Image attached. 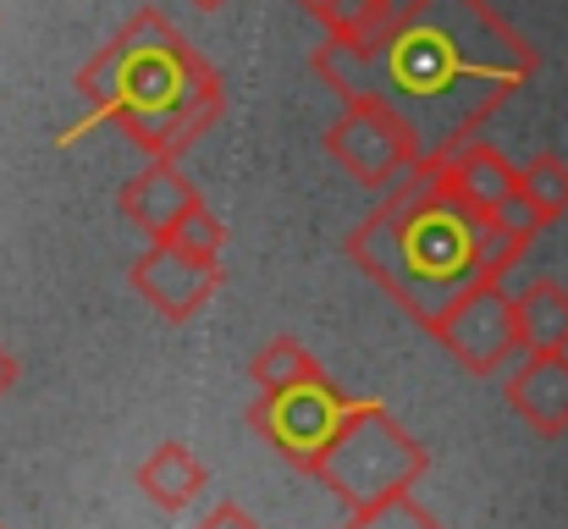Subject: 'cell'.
<instances>
[{
  "mask_svg": "<svg viewBox=\"0 0 568 529\" xmlns=\"http://www.w3.org/2000/svg\"><path fill=\"white\" fill-rule=\"evenodd\" d=\"M310 67L343 105H386L425 161H447L536 78V50L486 0H408L376 39H326Z\"/></svg>",
  "mask_w": 568,
  "mask_h": 529,
  "instance_id": "1",
  "label": "cell"
},
{
  "mask_svg": "<svg viewBox=\"0 0 568 529\" xmlns=\"http://www.w3.org/2000/svg\"><path fill=\"white\" fill-rule=\"evenodd\" d=\"M78 94L89 111L128 133L150 161H178L189 144H199L221 122V78L161 11H133L105 50L78 72Z\"/></svg>",
  "mask_w": 568,
  "mask_h": 529,
  "instance_id": "2",
  "label": "cell"
},
{
  "mask_svg": "<svg viewBox=\"0 0 568 529\" xmlns=\"http://www.w3.org/2000/svg\"><path fill=\"white\" fill-rule=\"evenodd\" d=\"M475 232H480V215L464 210L425 161L419 172H408L392 187L381 210H371L348 232V260L408 321L430 332L486 276Z\"/></svg>",
  "mask_w": 568,
  "mask_h": 529,
  "instance_id": "3",
  "label": "cell"
},
{
  "mask_svg": "<svg viewBox=\"0 0 568 529\" xmlns=\"http://www.w3.org/2000/svg\"><path fill=\"white\" fill-rule=\"evenodd\" d=\"M430 452L381 408L376 397L348 403L337 430L326 436V447L310 458V475L348 508L365 513L376 502H392L403 491H414V480L425 475Z\"/></svg>",
  "mask_w": 568,
  "mask_h": 529,
  "instance_id": "4",
  "label": "cell"
},
{
  "mask_svg": "<svg viewBox=\"0 0 568 529\" xmlns=\"http://www.w3.org/2000/svg\"><path fill=\"white\" fill-rule=\"evenodd\" d=\"M430 337L453 353V364L469 369V375H497L508 358L525 353L519 309H514V293H503V276H480V282L430 326Z\"/></svg>",
  "mask_w": 568,
  "mask_h": 529,
  "instance_id": "5",
  "label": "cell"
},
{
  "mask_svg": "<svg viewBox=\"0 0 568 529\" xmlns=\"http://www.w3.org/2000/svg\"><path fill=\"white\" fill-rule=\"evenodd\" d=\"M326 155L365 187H397L408 172L425 166L419 139L386 105H371V100L343 105V116L326 128Z\"/></svg>",
  "mask_w": 568,
  "mask_h": 529,
  "instance_id": "6",
  "label": "cell"
},
{
  "mask_svg": "<svg viewBox=\"0 0 568 529\" xmlns=\"http://www.w3.org/2000/svg\"><path fill=\"white\" fill-rule=\"evenodd\" d=\"M430 172L442 176V187L464 204V210H475V215H486V221H508V226H519V232H541V221H536V210L525 204V166H514L503 150H491L486 139H469L458 155H447V161H430Z\"/></svg>",
  "mask_w": 568,
  "mask_h": 529,
  "instance_id": "7",
  "label": "cell"
},
{
  "mask_svg": "<svg viewBox=\"0 0 568 529\" xmlns=\"http://www.w3.org/2000/svg\"><path fill=\"white\" fill-rule=\"evenodd\" d=\"M354 397H343L332 380H310V386H293V391H260V403H254V430L282 452V458H293V464H304L310 469V458L326 447V436L337 430V419H343V408H348Z\"/></svg>",
  "mask_w": 568,
  "mask_h": 529,
  "instance_id": "8",
  "label": "cell"
},
{
  "mask_svg": "<svg viewBox=\"0 0 568 529\" xmlns=\"http://www.w3.org/2000/svg\"><path fill=\"white\" fill-rule=\"evenodd\" d=\"M128 282H133V293H139L161 321L183 326V321H193V315L210 304V293L221 287V260H199V254L178 248V243H150V248L133 260Z\"/></svg>",
  "mask_w": 568,
  "mask_h": 529,
  "instance_id": "9",
  "label": "cell"
},
{
  "mask_svg": "<svg viewBox=\"0 0 568 529\" xmlns=\"http://www.w3.org/2000/svg\"><path fill=\"white\" fill-rule=\"evenodd\" d=\"M116 204H122V215H128L150 243H166L193 210L204 204V193L178 172V161H166V155H161V161H150L144 172H133L128 182H122Z\"/></svg>",
  "mask_w": 568,
  "mask_h": 529,
  "instance_id": "10",
  "label": "cell"
},
{
  "mask_svg": "<svg viewBox=\"0 0 568 529\" xmlns=\"http://www.w3.org/2000/svg\"><path fill=\"white\" fill-rule=\"evenodd\" d=\"M508 408L547 441L568 436V353H530L508 386H503Z\"/></svg>",
  "mask_w": 568,
  "mask_h": 529,
  "instance_id": "11",
  "label": "cell"
},
{
  "mask_svg": "<svg viewBox=\"0 0 568 529\" xmlns=\"http://www.w3.org/2000/svg\"><path fill=\"white\" fill-rule=\"evenodd\" d=\"M139 491L144 502H155L161 513H183L193 497L204 491V464L193 458L183 441H161L144 464H139Z\"/></svg>",
  "mask_w": 568,
  "mask_h": 529,
  "instance_id": "12",
  "label": "cell"
},
{
  "mask_svg": "<svg viewBox=\"0 0 568 529\" xmlns=\"http://www.w3.org/2000/svg\"><path fill=\"white\" fill-rule=\"evenodd\" d=\"M519 309V337L525 353H568V287L564 282H530L525 293H514Z\"/></svg>",
  "mask_w": 568,
  "mask_h": 529,
  "instance_id": "13",
  "label": "cell"
},
{
  "mask_svg": "<svg viewBox=\"0 0 568 529\" xmlns=\"http://www.w3.org/2000/svg\"><path fill=\"white\" fill-rule=\"evenodd\" d=\"M310 380H326V369L304 343L276 337L254 353V386L260 391H293V386H310Z\"/></svg>",
  "mask_w": 568,
  "mask_h": 529,
  "instance_id": "14",
  "label": "cell"
},
{
  "mask_svg": "<svg viewBox=\"0 0 568 529\" xmlns=\"http://www.w3.org/2000/svg\"><path fill=\"white\" fill-rule=\"evenodd\" d=\"M525 204L536 210L541 226L564 221L568 215V161L564 155H536L525 166Z\"/></svg>",
  "mask_w": 568,
  "mask_h": 529,
  "instance_id": "15",
  "label": "cell"
},
{
  "mask_svg": "<svg viewBox=\"0 0 568 529\" xmlns=\"http://www.w3.org/2000/svg\"><path fill=\"white\" fill-rule=\"evenodd\" d=\"M343 529H442L408 491L403 497H392V502H376V508H365V513H354Z\"/></svg>",
  "mask_w": 568,
  "mask_h": 529,
  "instance_id": "16",
  "label": "cell"
},
{
  "mask_svg": "<svg viewBox=\"0 0 568 529\" xmlns=\"http://www.w3.org/2000/svg\"><path fill=\"white\" fill-rule=\"evenodd\" d=\"M166 243H178V248H189V254H199V260H221V248H226V226L210 215V204H199L189 221L166 237Z\"/></svg>",
  "mask_w": 568,
  "mask_h": 529,
  "instance_id": "17",
  "label": "cell"
},
{
  "mask_svg": "<svg viewBox=\"0 0 568 529\" xmlns=\"http://www.w3.org/2000/svg\"><path fill=\"white\" fill-rule=\"evenodd\" d=\"M193 529H260V525H254V519H248L237 502H221V508H210V513H204Z\"/></svg>",
  "mask_w": 568,
  "mask_h": 529,
  "instance_id": "18",
  "label": "cell"
},
{
  "mask_svg": "<svg viewBox=\"0 0 568 529\" xmlns=\"http://www.w3.org/2000/svg\"><path fill=\"white\" fill-rule=\"evenodd\" d=\"M17 375H22V364H17V353H11V348H6V343H0V397H6V391L17 386Z\"/></svg>",
  "mask_w": 568,
  "mask_h": 529,
  "instance_id": "19",
  "label": "cell"
},
{
  "mask_svg": "<svg viewBox=\"0 0 568 529\" xmlns=\"http://www.w3.org/2000/svg\"><path fill=\"white\" fill-rule=\"evenodd\" d=\"M326 6H332V0H304V11H310V17H321Z\"/></svg>",
  "mask_w": 568,
  "mask_h": 529,
  "instance_id": "20",
  "label": "cell"
},
{
  "mask_svg": "<svg viewBox=\"0 0 568 529\" xmlns=\"http://www.w3.org/2000/svg\"><path fill=\"white\" fill-rule=\"evenodd\" d=\"M189 6H199V11H221L226 0H189Z\"/></svg>",
  "mask_w": 568,
  "mask_h": 529,
  "instance_id": "21",
  "label": "cell"
},
{
  "mask_svg": "<svg viewBox=\"0 0 568 529\" xmlns=\"http://www.w3.org/2000/svg\"><path fill=\"white\" fill-rule=\"evenodd\" d=\"M0 529H6V525H0Z\"/></svg>",
  "mask_w": 568,
  "mask_h": 529,
  "instance_id": "22",
  "label": "cell"
}]
</instances>
